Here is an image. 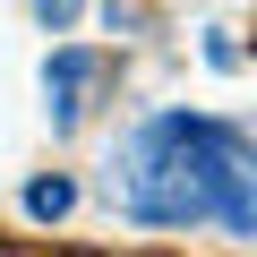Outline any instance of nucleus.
Returning a JSON list of instances; mask_svg holds the SVG:
<instances>
[{
	"mask_svg": "<svg viewBox=\"0 0 257 257\" xmlns=\"http://www.w3.org/2000/svg\"><path fill=\"white\" fill-rule=\"evenodd\" d=\"M111 86V60L103 52H52V69H43V94H52V128H77L86 111H94V94Z\"/></svg>",
	"mask_w": 257,
	"mask_h": 257,
	"instance_id": "2",
	"label": "nucleus"
},
{
	"mask_svg": "<svg viewBox=\"0 0 257 257\" xmlns=\"http://www.w3.org/2000/svg\"><path fill=\"white\" fill-rule=\"evenodd\" d=\"M111 189H120V214L146 231L223 223V231L257 240V146L206 111H155L120 146Z\"/></svg>",
	"mask_w": 257,
	"mask_h": 257,
	"instance_id": "1",
	"label": "nucleus"
},
{
	"mask_svg": "<svg viewBox=\"0 0 257 257\" xmlns=\"http://www.w3.org/2000/svg\"><path fill=\"white\" fill-rule=\"evenodd\" d=\"M35 9H43V26H52V35H69V26H77V9H86V0H35Z\"/></svg>",
	"mask_w": 257,
	"mask_h": 257,
	"instance_id": "4",
	"label": "nucleus"
},
{
	"mask_svg": "<svg viewBox=\"0 0 257 257\" xmlns=\"http://www.w3.org/2000/svg\"><path fill=\"white\" fill-rule=\"evenodd\" d=\"M77 206V180H60V172H43V180H26V214L35 223H60Z\"/></svg>",
	"mask_w": 257,
	"mask_h": 257,
	"instance_id": "3",
	"label": "nucleus"
}]
</instances>
